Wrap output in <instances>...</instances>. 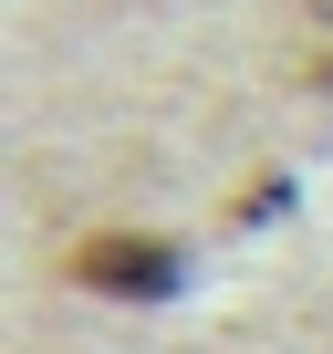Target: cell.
Instances as JSON below:
<instances>
[{
  "label": "cell",
  "mask_w": 333,
  "mask_h": 354,
  "mask_svg": "<svg viewBox=\"0 0 333 354\" xmlns=\"http://www.w3.org/2000/svg\"><path fill=\"white\" fill-rule=\"evenodd\" d=\"M188 250L178 240H146V230H94L73 250V281L84 292H115V302H156V292H178Z\"/></svg>",
  "instance_id": "6da1fadb"
}]
</instances>
